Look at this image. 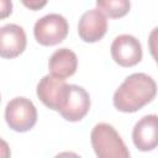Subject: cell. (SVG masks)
<instances>
[{
  "mask_svg": "<svg viewBox=\"0 0 158 158\" xmlns=\"http://www.w3.org/2000/svg\"><path fill=\"white\" fill-rule=\"evenodd\" d=\"M12 11V2L11 0H2L1 2V17L5 19L6 16H9Z\"/></svg>",
  "mask_w": 158,
  "mask_h": 158,
  "instance_id": "obj_15",
  "label": "cell"
},
{
  "mask_svg": "<svg viewBox=\"0 0 158 158\" xmlns=\"http://www.w3.org/2000/svg\"><path fill=\"white\" fill-rule=\"evenodd\" d=\"M110 53L114 62L123 68L138 64L143 56L141 42L131 35L117 36L111 43Z\"/></svg>",
  "mask_w": 158,
  "mask_h": 158,
  "instance_id": "obj_6",
  "label": "cell"
},
{
  "mask_svg": "<svg viewBox=\"0 0 158 158\" xmlns=\"http://www.w3.org/2000/svg\"><path fill=\"white\" fill-rule=\"evenodd\" d=\"M90 142L93 149L99 158H128L130 151L127 149L123 139L114 126L100 122L94 126L90 133Z\"/></svg>",
  "mask_w": 158,
  "mask_h": 158,
  "instance_id": "obj_2",
  "label": "cell"
},
{
  "mask_svg": "<svg viewBox=\"0 0 158 158\" xmlns=\"http://www.w3.org/2000/svg\"><path fill=\"white\" fill-rule=\"evenodd\" d=\"M132 141L141 152H149L158 147V115H146L132 130Z\"/></svg>",
  "mask_w": 158,
  "mask_h": 158,
  "instance_id": "obj_7",
  "label": "cell"
},
{
  "mask_svg": "<svg viewBox=\"0 0 158 158\" xmlns=\"http://www.w3.org/2000/svg\"><path fill=\"white\" fill-rule=\"evenodd\" d=\"M96 9L110 19H121L130 12V0H96Z\"/></svg>",
  "mask_w": 158,
  "mask_h": 158,
  "instance_id": "obj_12",
  "label": "cell"
},
{
  "mask_svg": "<svg viewBox=\"0 0 158 158\" xmlns=\"http://www.w3.org/2000/svg\"><path fill=\"white\" fill-rule=\"evenodd\" d=\"M20 1L23 4L25 7L32 10V11H38V10L43 9L48 2V0H20Z\"/></svg>",
  "mask_w": 158,
  "mask_h": 158,
  "instance_id": "obj_14",
  "label": "cell"
},
{
  "mask_svg": "<svg viewBox=\"0 0 158 158\" xmlns=\"http://www.w3.org/2000/svg\"><path fill=\"white\" fill-rule=\"evenodd\" d=\"M69 25L64 16L59 14H48L36 21L33 36L41 46H56L63 42L68 35Z\"/></svg>",
  "mask_w": 158,
  "mask_h": 158,
  "instance_id": "obj_4",
  "label": "cell"
},
{
  "mask_svg": "<svg viewBox=\"0 0 158 158\" xmlns=\"http://www.w3.org/2000/svg\"><path fill=\"white\" fill-rule=\"evenodd\" d=\"M25 30L16 23L4 25L0 30V56L6 59L19 57L26 48Z\"/></svg>",
  "mask_w": 158,
  "mask_h": 158,
  "instance_id": "obj_10",
  "label": "cell"
},
{
  "mask_svg": "<svg viewBox=\"0 0 158 158\" xmlns=\"http://www.w3.org/2000/svg\"><path fill=\"white\" fill-rule=\"evenodd\" d=\"M90 110V95L79 85L70 84L67 101L59 111L60 116L69 122H78L83 120Z\"/></svg>",
  "mask_w": 158,
  "mask_h": 158,
  "instance_id": "obj_8",
  "label": "cell"
},
{
  "mask_svg": "<svg viewBox=\"0 0 158 158\" xmlns=\"http://www.w3.org/2000/svg\"><path fill=\"white\" fill-rule=\"evenodd\" d=\"M148 47L154 62L158 65V26L154 27L148 36Z\"/></svg>",
  "mask_w": 158,
  "mask_h": 158,
  "instance_id": "obj_13",
  "label": "cell"
},
{
  "mask_svg": "<svg viewBox=\"0 0 158 158\" xmlns=\"http://www.w3.org/2000/svg\"><path fill=\"white\" fill-rule=\"evenodd\" d=\"M78 68V57L69 48H59L53 52L48 60L49 74L59 78L67 79L77 72Z\"/></svg>",
  "mask_w": 158,
  "mask_h": 158,
  "instance_id": "obj_11",
  "label": "cell"
},
{
  "mask_svg": "<svg viewBox=\"0 0 158 158\" xmlns=\"http://www.w3.org/2000/svg\"><path fill=\"white\" fill-rule=\"evenodd\" d=\"M157 95V84L146 73L128 75L116 89L112 104L117 111L132 114L148 105Z\"/></svg>",
  "mask_w": 158,
  "mask_h": 158,
  "instance_id": "obj_1",
  "label": "cell"
},
{
  "mask_svg": "<svg viewBox=\"0 0 158 158\" xmlns=\"http://www.w3.org/2000/svg\"><path fill=\"white\" fill-rule=\"evenodd\" d=\"M107 32L106 16L99 9L84 12L78 23V35L86 43L100 41Z\"/></svg>",
  "mask_w": 158,
  "mask_h": 158,
  "instance_id": "obj_9",
  "label": "cell"
},
{
  "mask_svg": "<svg viewBox=\"0 0 158 158\" xmlns=\"http://www.w3.org/2000/svg\"><path fill=\"white\" fill-rule=\"evenodd\" d=\"M5 121L12 131L27 132L37 122V109L27 98H14L6 104Z\"/></svg>",
  "mask_w": 158,
  "mask_h": 158,
  "instance_id": "obj_3",
  "label": "cell"
},
{
  "mask_svg": "<svg viewBox=\"0 0 158 158\" xmlns=\"http://www.w3.org/2000/svg\"><path fill=\"white\" fill-rule=\"evenodd\" d=\"M69 84L65 79L56 78L51 74L44 75L37 84L36 94L44 106L53 111H60L67 101Z\"/></svg>",
  "mask_w": 158,
  "mask_h": 158,
  "instance_id": "obj_5",
  "label": "cell"
}]
</instances>
